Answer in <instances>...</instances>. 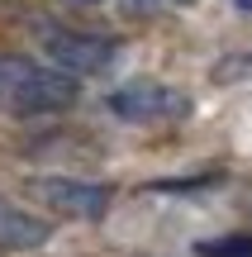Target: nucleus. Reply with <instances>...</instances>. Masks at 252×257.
Listing matches in <instances>:
<instances>
[{
  "instance_id": "6",
  "label": "nucleus",
  "mask_w": 252,
  "mask_h": 257,
  "mask_svg": "<svg viewBox=\"0 0 252 257\" xmlns=\"http://www.w3.org/2000/svg\"><path fill=\"white\" fill-rule=\"evenodd\" d=\"M214 186H224V172H190V176H157V181H148L143 191L148 195H200V191H214Z\"/></svg>"
},
{
  "instance_id": "5",
  "label": "nucleus",
  "mask_w": 252,
  "mask_h": 257,
  "mask_svg": "<svg viewBox=\"0 0 252 257\" xmlns=\"http://www.w3.org/2000/svg\"><path fill=\"white\" fill-rule=\"evenodd\" d=\"M48 238H53V224H48V219L24 214V210H15V205L0 200V248L29 252V248H43Z\"/></svg>"
},
{
  "instance_id": "2",
  "label": "nucleus",
  "mask_w": 252,
  "mask_h": 257,
  "mask_svg": "<svg viewBox=\"0 0 252 257\" xmlns=\"http://www.w3.org/2000/svg\"><path fill=\"white\" fill-rule=\"evenodd\" d=\"M114 119L124 124H171V119H186L190 114V95L176 91V86H162V81H148V76H133V81L114 86L105 95Z\"/></svg>"
},
{
  "instance_id": "9",
  "label": "nucleus",
  "mask_w": 252,
  "mask_h": 257,
  "mask_svg": "<svg viewBox=\"0 0 252 257\" xmlns=\"http://www.w3.org/2000/svg\"><path fill=\"white\" fill-rule=\"evenodd\" d=\"M233 5H238V10H243V15H252V0H233Z\"/></svg>"
},
{
  "instance_id": "3",
  "label": "nucleus",
  "mask_w": 252,
  "mask_h": 257,
  "mask_svg": "<svg viewBox=\"0 0 252 257\" xmlns=\"http://www.w3.org/2000/svg\"><path fill=\"white\" fill-rule=\"evenodd\" d=\"M5 72V91H10V105L19 114H57L67 105H76V81L53 67H38V62H0Z\"/></svg>"
},
{
  "instance_id": "8",
  "label": "nucleus",
  "mask_w": 252,
  "mask_h": 257,
  "mask_svg": "<svg viewBox=\"0 0 252 257\" xmlns=\"http://www.w3.org/2000/svg\"><path fill=\"white\" fill-rule=\"evenodd\" d=\"M214 76H219V81H228V76H252V53H243V57H228V62H219V67H214Z\"/></svg>"
},
{
  "instance_id": "4",
  "label": "nucleus",
  "mask_w": 252,
  "mask_h": 257,
  "mask_svg": "<svg viewBox=\"0 0 252 257\" xmlns=\"http://www.w3.org/2000/svg\"><path fill=\"white\" fill-rule=\"evenodd\" d=\"M34 191L43 195L53 210L72 214V219H91V224L105 219V214H110V200H114L110 186H100V181H72V176H38Z\"/></svg>"
},
{
  "instance_id": "11",
  "label": "nucleus",
  "mask_w": 252,
  "mask_h": 257,
  "mask_svg": "<svg viewBox=\"0 0 252 257\" xmlns=\"http://www.w3.org/2000/svg\"><path fill=\"white\" fill-rule=\"evenodd\" d=\"M76 5H91V0H76Z\"/></svg>"
},
{
  "instance_id": "7",
  "label": "nucleus",
  "mask_w": 252,
  "mask_h": 257,
  "mask_svg": "<svg viewBox=\"0 0 252 257\" xmlns=\"http://www.w3.org/2000/svg\"><path fill=\"white\" fill-rule=\"evenodd\" d=\"M195 257H252V233H224V238L195 243Z\"/></svg>"
},
{
  "instance_id": "10",
  "label": "nucleus",
  "mask_w": 252,
  "mask_h": 257,
  "mask_svg": "<svg viewBox=\"0 0 252 257\" xmlns=\"http://www.w3.org/2000/svg\"><path fill=\"white\" fill-rule=\"evenodd\" d=\"M0 91H5V72H0Z\"/></svg>"
},
{
  "instance_id": "1",
  "label": "nucleus",
  "mask_w": 252,
  "mask_h": 257,
  "mask_svg": "<svg viewBox=\"0 0 252 257\" xmlns=\"http://www.w3.org/2000/svg\"><path fill=\"white\" fill-rule=\"evenodd\" d=\"M34 34L48 62H57L62 72H76V76H100L119 57V43L110 34H86V29H72V24H38Z\"/></svg>"
}]
</instances>
